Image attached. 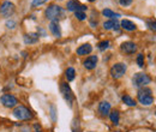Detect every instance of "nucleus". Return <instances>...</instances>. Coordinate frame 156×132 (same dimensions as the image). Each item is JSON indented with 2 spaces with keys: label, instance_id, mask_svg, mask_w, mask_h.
<instances>
[{
  "label": "nucleus",
  "instance_id": "5",
  "mask_svg": "<svg viewBox=\"0 0 156 132\" xmlns=\"http://www.w3.org/2000/svg\"><path fill=\"white\" fill-rule=\"evenodd\" d=\"M13 115L20 120H29V119L33 118L31 112L24 106H17L13 111Z\"/></svg>",
  "mask_w": 156,
  "mask_h": 132
},
{
  "label": "nucleus",
  "instance_id": "15",
  "mask_svg": "<svg viewBox=\"0 0 156 132\" xmlns=\"http://www.w3.org/2000/svg\"><path fill=\"white\" fill-rule=\"evenodd\" d=\"M120 25H121V28H124V29L127 30V31H133V30L137 29L136 24H135L133 22L129 20V19H122L121 23H120Z\"/></svg>",
  "mask_w": 156,
  "mask_h": 132
},
{
  "label": "nucleus",
  "instance_id": "22",
  "mask_svg": "<svg viewBox=\"0 0 156 132\" xmlns=\"http://www.w3.org/2000/svg\"><path fill=\"white\" fill-rule=\"evenodd\" d=\"M98 47L100 51H105V49H107V48L109 47V41H101V42L98 45Z\"/></svg>",
  "mask_w": 156,
  "mask_h": 132
},
{
  "label": "nucleus",
  "instance_id": "25",
  "mask_svg": "<svg viewBox=\"0 0 156 132\" xmlns=\"http://www.w3.org/2000/svg\"><path fill=\"white\" fill-rule=\"evenodd\" d=\"M147 25H148V28H149L150 30L156 31V20H148V22H147Z\"/></svg>",
  "mask_w": 156,
  "mask_h": 132
},
{
  "label": "nucleus",
  "instance_id": "11",
  "mask_svg": "<svg viewBox=\"0 0 156 132\" xmlns=\"http://www.w3.org/2000/svg\"><path fill=\"white\" fill-rule=\"evenodd\" d=\"M49 30L55 37H61V28L58 20H53L49 24Z\"/></svg>",
  "mask_w": 156,
  "mask_h": 132
},
{
  "label": "nucleus",
  "instance_id": "1",
  "mask_svg": "<svg viewBox=\"0 0 156 132\" xmlns=\"http://www.w3.org/2000/svg\"><path fill=\"white\" fill-rule=\"evenodd\" d=\"M153 91L151 89L147 88V87H143V88H139L138 90V101L143 105V106H150L153 102H154V96H153Z\"/></svg>",
  "mask_w": 156,
  "mask_h": 132
},
{
  "label": "nucleus",
  "instance_id": "34",
  "mask_svg": "<svg viewBox=\"0 0 156 132\" xmlns=\"http://www.w3.org/2000/svg\"><path fill=\"white\" fill-rule=\"evenodd\" d=\"M155 114H156V112H155Z\"/></svg>",
  "mask_w": 156,
  "mask_h": 132
},
{
  "label": "nucleus",
  "instance_id": "4",
  "mask_svg": "<svg viewBox=\"0 0 156 132\" xmlns=\"http://www.w3.org/2000/svg\"><path fill=\"white\" fill-rule=\"evenodd\" d=\"M60 91L64 96L65 101L69 103V106L72 107V103H73V100H75V95L72 94V90H71L70 85L67 83H65V82L60 83Z\"/></svg>",
  "mask_w": 156,
  "mask_h": 132
},
{
  "label": "nucleus",
  "instance_id": "3",
  "mask_svg": "<svg viewBox=\"0 0 156 132\" xmlns=\"http://www.w3.org/2000/svg\"><path fill=\"white\" fill-rule=\"evenodd\" d=\"M151 82V78L148 75L143 73V72H139L132 77V84L137 87V88H143V87H147L149 83Z\"/></svg>",
  "mask_w": 156,
  "mask_h": 132
},
{
  "label": "nucleus",
  "instance_id": "33",
  "mask_svg": "<svg viewBox=\"0 0 156 132\" xmlns=\"http://www.w3.org/2000/svg\"><path fill=\"white\" fill-rule=\"evenodd\" d=\"M89 132H91V131H89Z\"/></svg>",
  "mask_w": 156,
  "mask_h": 132
},
{
  "label": "nucleus",
  "instance_id": "20",
  "mask_svg": "<svg viewBox=\"0 0 156 132\" xmlns=\"http://www.w3.org/2000/svg\"><path fill=\"white\" fill-rule=\"evenodd\" d=\"M65 76H66V78H67L69 82L73 80L75 77H76V71H75V69H73V67H69V69L66 70V72H65Z\"/></svg>",
  "mask_w": 156,
  "mask_h": 132
},
{
  "label": "nucleus",
  "instance_id": "6",
  "mask_svg": "<svg viewBox=\"0 0 156 132\" xmlns=\"http://www.w3.org/2000/svg\"><path fill=\"white\" fill-rule=\"evenodd\" d=\"M126 65L125 64H122V62H118L115 65H113L112 66V69H111V75L113 78H115V79H119V78H121L122 76L125 75V72H126Z\"/></svg>",
  "mask_w": 156,
  "mask_h": 132
},
{
  "label": "nucleus",
  "instance_id": "23",
  "mask_svg": "<svg viewBox=\"0 0 156 132\" xmlns=\"http://www.w3.org/2000/svg\"><path fill=\"white\" fill-rule=\"evenodd\" d=\"M75 16H76V18L79 19V20H84V19L87 18V15H85L83 11H76V12H75Z\"/></svg>",
  "mask_w": 156,
  "mask_h": 132
},
{
  "label": "nucleus",
  "instance_id": "19",
  "mask_svg": "<svg viewBox=\"0 0 156 132\" xmlns=\"http://www.w3.org/2000/svg\"><path fill=\"white\" fill-rule=\"evenodd\" d=\"M122 102L125 103V105H127V106H130V107H133V106H136V101L131 97V96H129V95H124L122 96Z\"/></svg>",
  "mask_w": 156,
  "mask_h": 132
},
{
  "label": "nucleus",
  "instance_id": "26",
  "mask_svg": "<svg viewBox=\"0 0 156 132\" xmlns=\"http://www.w3.org/2000/svg\"><path fill=\"white\" fill-rule=\"evenodd\" d=\"M137 64L139 67H143L144 66V55L143 54H138L137 57Z\"/></svg>",
  "mask_w": 156,
  "mask_h": 132
},
{
  "label": "nucleus",
  "instance_id": "17",
  "mask_svg": "<svg viewBox=\"0 0 156 132\" xmlns=\"http://www.w3.org/2000/svg\"><path fill=\"white\" fill-rule=\"evenodd\" d=\"M79 5H80V4H79L78 0H69L67 4H66V9H67L69 11H71V12H75V11H77Z\"/></svg>",
  "mask_w": 156,
  "mask_h": 132
},
{
  "label": "nucleus",
  "instance_id": "24",
  "mask_svg": "<svg viewBox=\"0 0 156 132\" xmlns=\"http://www.w3.org/2000/svg\"><path fill=\"white\" fill-rule=\"evenodd\" d=\"M47 1H48V0H33L31 6H33V7H37V6H41V5L46 4Z\"/></svg>",
  "mask_w": 156,
  "mask_h": 132
},
{
  "label": "nucleus",
  "instance_id": "30",
  "mask_svg": "<svg viewBox=\"0 0 156 132\" xmlns=\"http://www.w3.org/2000/svg\"><path fill=\"white\" fill-rule=\"evenodd\" d=\"M35 132H42V131H41V129H40L39 125H35Z\"/></svg>",
  "mask_w": 156,
  "mask_h": 132
},
{
  "label": "nucleus",
  "instance_id": "9",
  "mask_svg": "<svg viewBox=\"0 0 156 132\" xmlns=\"http://www.w3.org/2000/svg\"><path fill=\"white\" fill-rule=\"evenodd\" d=\"M120 48H121V51H122L124 53H126V54H133L137 51V46L133 42H131V41L122 42L121 46H120Z\"/></svg>",
  "mask_w": 156,
  "mask_h": 132
},
{
  "label": "nucleus",
  "instance_id": "27",
  "mask_svg": "<svg viewBox=\"0 0 156 132\" xmlns=\"http://www.w3.org/2000/svg\"><path fill=\"white\" fill-rule=\"evenodd\" d=\"M6 27L10 29H15L16 28V22L15 20H7L6 22Z\"/></svg>",
  "mask_w": 156,
  "mask_h": 132
},
{
  "label": "nucleus",
  "instance_id": "18",
  "mask_svg": "<svg viewBox=\"0 0 156 132\" xmlns=\"http://www.w3.org/2000/svg\"><path fill=\"white\" fill-rule=\"evenodd\" d=\"M102 15H103L105 17H108V18H111V19H117V18L120 17V15H119V13L113 12V11H112V10H109V9L103 10V11H102Z\"/></svg>",
  "mask_w": 156,
  "mask_h": 132
},
{
  "label": "nucleus",
  "instance_id": "16",
  "mask_svg": "<svg viewBox=\"0 0 156 132\" xmlns=\"http://www.w3.org/2000/svg\"><path fill=\"white\" fill-rule=\"evenodd\" d=\"M103 28L106 30H111V29H118L119 28V23L117 22V19H109L107 22L103 23Z\"/></svg>",
  "mask_w": 156,
  "mask_h": 132
},
{
  "label": "nucleus",
  "instance_id": "12",
  "mask_svg": "<svg viewBox=\"0 0 156 132\" xmlns=\"http://www.w3.org/2000/svg\"><path fill=\"white\" fill-rule=\"evenodd\" d=\"M98 112L102 116H106L111 113V103L107 101H102L98 106Z\"/></svg>",
  "mask_w": 156,
  "mask_h": 132
},
{
  "label": "nucleus",
  "instance_id": "29",
  "mask_svg": "<svg viewBox=\"0 0 156 132\" xmlns=\"http://www.w3.org/2000/svg\"><path fill=\"white\" fill-rule=\"evenodd\" d=\"M51 109H52V119H53V120H55V107H54V106H52V107H51Z\"/></svg>",
  "mask_w": 156,
  "mask_h": 132
},
{
  "label": "nucleus",
  "instance_id": "28",
  "mask_svg": "<svg viewBox=\"0 0 156 132\" xmlns=\"http://www.w3.org/2000/svg\"><path fill=\"white\" fill-rule=\"evenodd\" d=\"M119 2H120V5H122V6H129V5H131L132 0H119Z\"/></svg>",
  "mask_w": 156,
  "mask_h": 132
},
{
  "label": "nucleus",
  "instance_id": "13",
  "mask_svg": "<svg viewBox=\"0 0 156 132\" xmlns=\"http://www.w3.org/2000/svg\"><path fill=\"white\" fill-rule=\"evenodd\" d=\"M39 41V34L37 33H29L24 35V42L27 45H33Z\"/></svg>",
  "mask_w": 156,
  "mask_h": 132
},
{
  "label": "nucleus",
  "instance_id": "2",
  "mask_svg": "<svg viewBox=\"0 0 156 132\" xmlns=\"http://www.w3.org/2000/svg\"><path fill=\"white\" fill-rule=\"evenodd\" d=\"M62 15H64V11L58 5H49L47 7V10H46V17L48 19H51L52 22L53 20H59V18Z\"/></svg>",
  "mask_w": 156,
  "mask_h": 132
},
{
  "label": "nucleus",
  "instance_id": "31",
  "mask_svg": "<svg viewBox=\"0 0 156 132\" xmlns=\"http://www.w3.org/2000/svg\"><path fill=\"white\" fill-rule=\"evenodd\" d=\"M88 1H90V2H94V1H95V0H88Z\"/></svg>",
  "mask_w": 156,
  "mask_h": 132
},
{
  "label": "nucleus",
  "instance_id": "14",
  "mask_svg": "<svg viewBox=\"0 0 156 132\" xmlns=\"http://www.w3.org/2000/svg\"><path fill=\"white\" fill-rule=\"evenodd\" d=\"M91 51H93V47L89 43H84L77 48V54L78 55H87V54L91 53Z\"/></svg>",
  "mask_w": 156,
  "mask_h": 132
},
{
  "label": "nucleus",
  "instance_id": "32",
  "mask_svg": "<svg viewBox=\"0 0 156 132\" xmlns=\"http://www.w3.org/2000/svg\"><path fill=\"white\" fill-rule=\"evenodd\" d=\"M73 132H77V131H76V130H73Z\"/></svg>",
  "mask_w": 156,
  "mask_h": 132
},
{
  "label": "nucleus",
  "instance_id": "21",
  "mask_svg": "<svg viewBox=\"0 0 156 132\" xmlns=\"http://www.w3.org/2000/svg\"><path fill=\"white\" fill-rule=\"evenodd\" d=\"M109 118H111V120H112V123H113V124H115V125L119 124L120 115H119V112H118V111H113L112 113H109Z\"/></svg>",
  "mask_w": 156,
  "mask_h": 132
},
{
  "label": "nucleus",
  "instance_id": "10",
  "mask_svg": "<svg viewBox=\"0 0 156 132\" xmlns=\"http://www.w3.org/2000/svg\"><path fill=\"white\" fill-rule=\"evenodd\" d=\"M98 61V59L96 55H90V57H88L84 60L83 64H84V67H85L87 70H93V69L96 67Z\"/></svg>",
  "mask_w": 156,
  "mask_h": 132
},
{
  "label": "nucleus",
  "instance_id": "7",
  "mask_svg": "<svg viewBox=\"0 0 156 132\" xmlns=\"http://www.w3.org/2000/svg\"><path fill=\"white\" fill-rule=\"evenodd\" d=\"M16 11L15 5L11 1H4L2 5L0 6V13L4 17H11Z\"/></svg>",
  "mask_w": 156,
  "mask_h": 132
},
{
  "label": "nucleus",
  "instance_id": "8",
  "mask_svg": "<svg viewBox=\"0 0 156 132\" xmlns=\"http://www.w3.org/2000/svg\"><path fill=\"white\" fill-rule=\"evenodd\" d=\"M0 102L2 103L4 107H6V108H12V107H16V106H17L18 100H17L15 96H12V95L5 94L0 97Z\"/></svg>",
  "mask_w": 156,
  "mask_h": 132
}]
</instances>
